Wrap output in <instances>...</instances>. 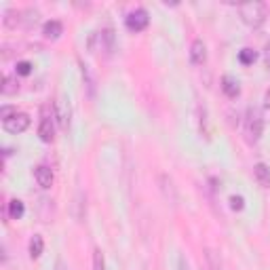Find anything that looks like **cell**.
<instances>
[{
    "label": "cell",
    "mask_w": 270,
    "mask_h": 270,
    "mask_svg": "<svg viewBox=\"0 0 270 270\" xmlns=\"http://www.w3.org/2000/svg\"><path fill=\"white\" fill-rule=\"evenodd\" d=\"M55 118H57V123H59V127L62 129H68V123H70V110H68V106L62 102H55Z\"/></svg>",
    "instance_id": "obj_13"
},
{
    "label": "cell",
    "mask_w": 270,
    "mask_h": 270,
    "mask_svg": "<svg viewBox=\"0 0 270 270\" xmlns=\"http://www.w3.org/2000/svg\"><path fill=\"white\" fill-rule=\"evenodd\" d=\"M34 177H36V184L40 188H51L53 186V171L47 165H38L34 169Z\"/></svg>",
    "instance_id": "obj_8"
},
{
    "label": "cell",
    "mask_w": 270,
    "mask_h": 270,
    "mask_svg": "<svg viewBox=\"0 0 270 270\" xmlns=\"http://www.w3.org/2000/svg\"><path fill=\"white\" fill-rule=\"evenodd\" d=\"M53 135H55L53 118L49 116L47 110H42V116H40V123H38V137L45 141V144H51V141H53Z\"/></svg>",
    "instance_id": "obj_6"
},
{
    "label": "cell",
    "mask_w": 270,
    "mask_h": 270,
    "mask_svg": "<svg viewBox=\"0 0 270 270\" xmlns=\"http://www.w3.org/2000/svg\"><path fill=\"white\" fill-rule=\"evenodd\" d=\"M30 72H32V64L30 62H19L17 64V74L19 76H27Z\"/></svg>",
    "instance_id": "obj_23"
},
{
    "label": "cell",
    "mask_w": 270,
    "mask_h": 270,
    "mask_svg": "<svg viewBox=\"0 0 270 270\" xmlns=\"http://www.w3.org/2000/svg\"><path fill=\"white\" fill-rule=\"evenodd\" d=\"M148 21H150V17H148V11H146V9H133L129 15L125 17V23H127V27H129L131 32H141V30H146V27H148Z\"/></svg>",
    "instance_id": "obj_4"
},
{
    "label": "cell",
    "mask_w": 270,
    "mask_h": 270,
    "mask_svg": "<svg viewBox=\"0 0 270 270\" xmlns=\"http://www.w3.org/2000/svg\"><path fill=\"white\" fill-rule=\"evenodd\" d=\"M264 106H266V108L270 110V89H268V91L264 93Z\"/></svg>",
    "instance_id": "obj_26"
},
{
    "label": "cell",
    "mask_w": 270,
    "mask_h": 270,
    "mask_svg": "<svg viewBox=\"0 0 270 270\" xmlns=\"http://www.w3.org/2000/svg\"><path fill=\"white\" fill-rule=\"evenodd\" d=\"M3 21H5L7 27H11V30H13V27H17V23H21V13H17V11H7Z\"/></svg>",
    "instance_id": "obj_17"
},
{
    "label": "cell",
    "mask_w": 270,
    "mask_h": 270,
    "mask_svg": "<svg viewBox=\"0 0 270 270\" xmlns=\"http://www.w3.org/2000/svg\"><path fill=\"white\" fill-rule=\"evenodd\" d=\"M19 91V82L13 76H5L3 78V95H15Z\"/></svg>",
    "instance_id": "obj_16"
},
{
    "label": "cell",
    "mask_w": 270,
    "mask_h": 270,
    "mask_svg": "<svg viewBox=\"0 0 270 270\" xmlns=\"http://www.w3.org/2000/svg\"><path fill=\"white\" fill-rule=\"evenodd\" d=\"M13 114H17V110H15V108H11V106H5L3 110H0V118H3V123L9 121Z\"/></svg>",
    "instance_id": "obj_24"
},
{
    "label": "cell",
    "mask_w": 270,
    "mask_h": 270,
    "mask_svg": "<svg viewBox=\"0 0 270 270\" xmlns=\"http://www.w3.org/2000/svg\"><path fill=\"white\" fill-rule=\"evenodd\" d=\"M266 66H268V70H270V49H268V53H266Z\"/></svg>",
    "instance_id": "obj_27"
},
{
    "label": "cell",
    "mask_w": 270,
    "mask_h": 270,
    "mask_svg": "<svg viewBox=\"0 0 270 270\" xmlns=\"http://www.w3.org/2000/svg\"><path fill=\"white\" fill-rule=\"evenodd\" d=\"M238 13H241V19H243L249 27H260L266 21L268 9L264 3H260V0H253V3L238 5Z\"/></svg>",
    "instance_id": "obj_1"
},
{
    "label": "cell",
    "mask_w": 270,
    "mask_h": 270,
    "mask_svg": "<svg viewBox=\"0 0 270 270\" xmlns=\"http://www.w3.org/2000/svg\"><path fill=\"white\" fill-rule=\"evenodd\" d=\"M42 249H45V241H42L40 234H34L30 238V255H32V258H40Z\"/></svg>",
    "instance_id": "obj_15"
},
{
    "label": "cell",
    "mask_w": 270,
    "mask_h": 270,
    "mask_svg": "<svg viewBox=\"0 0 270 270\" xmlns=\"http://www.w3.org/2000/svg\"><path fill=\"white\" fill-rule=\"evenodd\" d=\"M62 32H64V25H62V21H57V19H49L45 25H42V34H45L47 38H51V40L59 38Z\"/></svg>",
    "instance_id": "obj_12"
},
{
    "label": "cell",
    "mask_w": 270,
    "mask_h": 270,
    "mask_svg": "<svg viewBox=\"0 0 270 270\" xmlns=\"http://www.w3.org/2000/svg\"><path fill=\"white\" fill-rule=\"evenodd\" d=\"M23 211H25V207H23L21 201H17V198H13V201L9 203V218L11 220H21Z\"/></svg>",
    "instance_id": "obj_14"
},
{
    "label": "cell",
    "mask_w": 270,
    "mask_h": 270,
    "mask_svg": "<svg viewBox=\"0 0 270 270\" xmlns=\"http://www.w3.org/2000/svg\"><path fill=\"white\" fill-rule=\"evenodd\" d=\"M253 175H255V182H258L262 188H270V165L258 163L253 167Z\"/></svg>",
    "instance_id": "obj_9"
},
{
    "label": "cell",
    "mask_w": 270,
    "mask_h": 270,
    "mask_svg": "<svg viewBox=\"0 0 270 270\" xmlns=\"http://www.w3.org/2000/svg\"><path fill=\"white\" fill-rule=\"evenodd\" d=\"M93 270H106V262H104V255L99 249L93 251Z\"/></svg>",
    "instance_id": "obj_21"
},
{
    "label": "cell",
    "mask_w": 270,
    "mask_h": 270,
    "mask_svg": "<svg viewBox=\"0 0 270 270\" xmlns=\"http://www.w3.org/2000/svg\"><path fill=\"white\" fill-rule=\"evenodd\" d=\"M3 127H5V131L13 133V135L23 133L27 127H30V116H27L25 112H17V114H13L9 121H5Z\"/></svg>",
    "instance_id": "obj_5"
},
{
    "label": "cell",
    "mask_w": 270,
    "mask_h": 270,
    "mask_svg": "<svg viewBox=\"0 0 270 270\" xmlns=\"http://www.w3.org/2000/svg\"><path fill=\"white\" fill-rule=\"evenodd\" d=\"M161 188H163V192H165V198L169 203H177V190H175V186H173V179L169 177V175H161Z\"/></svg>",
    "instance_id": "obj_11"
},
{
    "label": "cell",
    "mask_w": 270,
    "mask_h": 270,
    "mask_svg": "<svg viewBox=\"0 0 270 270\" xmlns=\"http://www.w3.org/2000/svg\"><path fill=\"white\" fill-rule=\"evenodd\" d=\"M190 62L194 66H203L207 62V47L201 38H194L190 45Z\"/></svg>",
    "instance_id": "obj_7"
},
{
    "label": "cell",
    "mask_w": 270,
    "mask_h": 270,
    "mask_svg": "<svg viewBox=\"0 0 270 270\" xmlns=\"http://www.w3.org/2000/svg\"><path fill=\"white\" fill-rule=\"evenodd\" d=\"M87 47L91 53H97V51H104V53H110L114 49V30L112 27H104V30H97L89 36V42Z\"/></svg>",
    "instance_id": "obj_2"
},
{
    "label": "cell",
    "mask_w": 270,
    "mask_h": 270,
    "mask_svg": "<svg viewBox=\"0 0 270 270\" xmlns=\"http://www.w3.org/2000/svg\"><path fill=\"white\" fill-rule=\"evenodd\" d=\"M262 131H264V118L260 114V110L251 108L247 112V118H245V135H247V141L255 144V141L262 137Z\"/></svg>",
    "instance_id": "obj_3"
},
{
    "label": "cell",
    "mask_w": 270,
    "mask_h": 270,
    "mask_svg": "<svg viewBox=\"0 0 270 270\" xmlns=\"http://www.w3.org/2000/svg\"><path fill=\"white\" fill-rule=\"evenodd\" d=\"M230 207H232L234 211H243L245 198H243V196H230Z\"/></svg>",
    "instance_id": "obj_22"
},
{
    "label": "cell",
    "mask_w": 270,
    "mask_h": 270,
    "mask_svg": "<svg viewBox=\"0 0 270 270\" xmlns=\"http://www.w3.org/2000/svg\"><path fill=\"white\" fill-rule=\"evenodd\" d=\"M177 268H179V270H190V266H188V262H186V258H184V255L177 260Z\"/></svg>",
    "instance_id": "obj_25"
},
{
    "label": "cell",
    "mask_w": 270,
    "mask_h": 270,
    "mask_svg": "<svg viewBox=\"0 0 270 270\" xmlns=\"http://www.w3.org/2000/svg\"><path fill=\"white\" fill-rule=\"evenodd\" d=\"M222 91H224V95H226V97H230V99H236V97L241 95V87H238V80H236V78H232V76H228V74H226V76L222 78Z\"/></svg>",
    "instance_id": "obj_10"
},
{
    "label": "cell",
    "mask_w": 270,
    "mask_h": 270,
    "mask_svg": "<svg viewBox=\"0 0 270 270\" xmlns=\"http://www.w3.org/2000/svg\"><path fill=\"white\" fill-rule=\"evenodd\" d=\"M198 125H201V133L209 139L211 131H209V125H207V112H205V108H198Z\"/></svg>",
    "instance_id": "obj_20"
},
{
    "label": "cell",
    "mask_w": 270,
    "mask_h": 270,
    "mask_svg": "<svg viewBox=\"0 0 270 270\" xmlns=\"http://www.w3.org/2000/svg\"><path fill=\"white\" fill-rule=\"evenodd\" d=\"M255 57H258V53H255L253 49H243V51L238 53V62L243 64V66L253 64V62H255Z\"/></svg>",
    "instance_id": "obj_19"
},
{
    "label": "cell",
    "mask_w": 270,
    "mask_h": 270,
    "mask_svg": "<svg viewBox=\"0 0 270 270\" xmlns=\"http://www.w3.org/2000/svg\"><path fill=\"white\" fill-rule=\"evenodd\" d=\"M205 258H207V266H209V270H222V262H220L218 255H216V251L207 249V251H205Z\"/></svg>",
    "instance_id": "obj_18"
}]
</instances>
